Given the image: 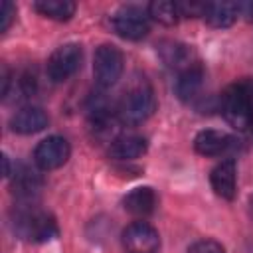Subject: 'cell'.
Here are the masks:
<instances>
[{"mask_svg": "<svg viewBox=\"0 0 253 253\" xmlns=\"http://www.w3.org/2000/svg\"><path fill=\"white\" fill-rule=\"evenodd\" d=\"M154 107H156V101H154L152 87L144 79H138L121 97L117 115L125 125H140L154 113Z\"/></svg>", "mask_w": 253, "mask_h": 253, "instance_id": "1", "label": "cell"}, {"mask_svg": "<svg viewBox=\"0 0 253 253\" xmlns=\"http://www.w3.org/2000/svg\"><path fill=\"white\" fill-rule=\"evenodd\" d=\"M14 229L22 239L28 241H49L57 235V223L55 219L45 213L43 210L32 208V206H24L16 211L14 215Z\"/></svg>", "mask_w": 253, "mask_h": 253, "instance_id": "2", "label": "cell"}, {"mask_svg": "<svg viewBox=\"0 0 253 253\" xmlns=\"http://www.w3.org/2000/svg\"><path fill=\"white\" fill-rule=\"evenodd\" d=\"M219 111L235 130H249V81L225 87L219 97Z\"/></svg>", "mask_w": 253, "mask_h": 253, "instance_id": "3", "label": "cell"}, {"mask_svg": "<svg viewBox=\"0 0 253 253\" xmlns=\"http://www.w3.org/2000/svg\"><path fill=\"white\" fill-rule=\"evenodd\" d=\"M125 69V55L123 51L113 43H103L95 49L93 55V75L99 87H111L115 85Z\"/></svg>", "mask_w": 253, "mask_h": 253, "instance_id": "4", "label": "cell"}, {"mask_svg": "<svg viewBox=\"0 0 253 253\" xmlns=\"http://www.w3.org/2000/svg\"><path fill=\"white\" fill-rule=\"evenodd\" d=\"M81 59H83V49L79 43H73V42L63 43L49 55L45 73L53 83L67 81L81 67Z\"/></svg>", "mask_w": 253, "mask_h": 253, "instance_id": "5", "label": "cell"}, {"mask_svg": "<svg viewBox=\"0 0 253 253\" xmlns=\"http://www.w3.org/2000/svg\"><path fill=\"white\" fill-rule=\"evenodd\" d=\"M150 16L140 6H123L113 16V30L125 40H142L150 32Z\"/></svg>", "mask_w": 253, "mask_h": 253, "instance_id": "6", "label": "cell"}, {"mask_svg": "<svg viewBox=\"0 0 253 253\" xmlns=\"http://www.w3.org/2000/svg\"><path fill=\"white\" fill-rule=\"evenodd\" d=\"M71 146L63 136H47L42 142H38L34 150V162L40 170L49 172L59 166H63L69 160Z\"/></svg>", "mask_w": 253, "mask_h": 253, "instance_id": "7", "label": "cell"}, {"mask_svg": "<svg viewBox=\"0 0 253 253\" xmlns=\"http://www.w3.org/2000/svg\"><path fill=\"white\" fill-rule=\"evenodd\" d=\"M123 245L128 253H156L160 247V235L150 223L138 219L125 227Z\"/></svg>", "mask_w": 253, "mask_h": 253, "instance_id": "8", "label": "cell"}, {"mask_svg": "<svg viewBox=\"0 0 253 253\" xmlns=\"http://www.w3.org/2000/svg\"><path fill=\"white\" fill-rule=\"evenodd\" d=\"M210 184L213 192L223 200H233L237 194V166L233 158L221 160L210 174Z\"/></svg>", "mask_w": 253, "mask_h": 253, "instance_id": "9", "label": "cell"}, {"mask_svg": "<svg viewBox=\"0 0 253 253\" xmlns=\"http://www.w3.org/2000/svg\"><path fill=\"white\" fill-rule=\"evenodd\" d=\"M231 146H233V138L227 132H221L215 128L200 130L194 138V148L202 156H221Z\"/></svg>", "mask_w": 253, "mask_h": 253, "instance_id": "10", "label": "cell"}, {"mask_svg": "<svg viewBox=\"0 0 253 253\" xmlns=\"http://www.w3.org/2000/svg\"><path fill=\"white\" fill-rule=\"evenodd\" d=\"M49 123V117L40 107H24L16 111V115L10 119V126L18 134H36L43 130Z\"/></svg>", "mask_w": 253, "mask_h": 253, "instance_id": "11", "label": "cell"}, {"mask_svg": "<svg viewBox=\"0 0 253 253\" xmlns=\"http://www.w3.org/2000/svg\"><path fill=\"white\" fill-rule=\"evenodd\" d=\"M241 14V4L235 2H206L204 20L211 28H229Z\"/></svg>", "mask_w": 253, "mask_h": 253, "instance_id": "12", "label": "cell"}, {"mask_svg": "<svg viewBox=\"0 0 253 253\" xmlns=\"http://www.w3.org/2000/svg\"><path fill=\"white\" fill-rule=\"evenodd\" d=\"M123 206H125V210H126L130 215H134V217H146V215H150V213L154 211V208H156V194H154V190L148 188V186L134 188V190H130V192L125 196Z\"/></svg>", "mask_w": 253, "mask_h": 253, "instance_id": "13", "label": "cell"}, {"mask_svg": "<svg viewBox=\"0 0 253 253\" xmlns=\"http://www.w3.org/2000/svg\"><path fill=\"white\" fill-rule=\"evenodd\" d=\"M146 152V140L136 134L117 136L109 144V156L115 160H134Z\"/></svg>", "mask_w": 253, "mask_h": 253, "instance_id": "14", "label": "cell"}, {"mask_svg": "<svg viewBox=\"0 0 253 253\" xmlns=\"http://www.w3.org/2000/svg\"><path fill=\"white\" fill-rule=\"evenodd\" d=\"M204 83V67L196 61L190 67H186L184 71L178 73V81H176V93L182 101H192Z\"/></svg>", "mask_w": 253, "mask_h": 253, "instance_id": "15", "label": "cell"}, {"mask_svg": "<svg viewBox=\"0 0 253 253\" xmlns=\"http://www.w3.org/2000/svg\"><path fill=\"white\" fill-rule=\"evenodd\" d=\"M75 2L71 0H38L34 2V10L42 16L57 22H67L75 14Z\"/></svg>", "mask_w": 253, "mask_h": 253, "instance_id": "16", "label": "cell"}, {"mask_svg": "<svg viewBox=\"0 0 253 253\" xmlns=\"http://www.w3.org/2000/svg\"><path fill=\"white\" fill-rule=\"evenodd\" d=\"M160 53H162V59L166 61V65H170L172 69H178L184 71L186 67H190L192 63H196L192 59V49L188 45H182V43H176V42H168L160 47Z\"/></svg>", "mask_w": 253, "mask_h": 253, "instance_id": "17", "label": "cell"}, {"mask_svg": "<svg viewBox=\"0 0 253 253\" xmlns=\"http://www.w3.org/2000/svg\"><path fill=\"white\" fill-rule=\"evenodd\" d=\"M40 188H42V178L38 172L30 170L26 166H22L14 172V192L22 200H32Z\"/></svg>", "mask_w": 253, "mask_h": 253, "instance_id": "18", "label": "cell"}, {"mask_svg": "<svg viewBox=\"0 0 253 253\" xmlns=\"http://www.w3.org/2000/svg\"><path fill=\"white\" fill-rule=\"evenodd\" d=\"M148 16L152 20H156L158 24L162 26H176L178 20H180V8H178V2H168V0H156V2H150L148 8H146Z\"/></svg>", "mask_w": 253, "mask_h": 253, "instance_id": "19", "label": "cell"}, {"mask_svg": "<svg viewBox=\"0 0 253 253\" xmlns=\"http://www.w3.org/2000/svg\"><path fill=\"white\" fill-rule=\"evenodd\" d=\"M186 253H225V249L215 239H200L194 245H190Z\"/></svg>", "mask_w": 253, "mask_h": 253, "instance_id": "20", "label": "cell"}, {"mask_svg": "<svg viewBox=\"0 0 253 253\" xmlns=\"http://www.w3.org/2000/svg\"><path fill=\"white\" fill-rule=\"evenodd\" d=\"M16 16V8L12 2H2V10H0V32H6L12 24Z\"/></svg>", "mask_w": 253, "mask_h": 253, "instance_id": "21", "label": "cell"}, {"mask_svg": "<svg viewBox=\"0 0 253 253\" xmlns=\"http://www.w3.org/2000/svg\"><path fill=\"white\" fill-rule=\"evenodd\" d=\"M249 132L253 134V83L249 81Z\"/></svg>", "mask_w": 253, "mask_h": 253, "instance_id": "22", "label": "cell"}, {"mask_svg": "<svg viewBox=\"0 0 253 253\" xmlns=\"http://www.w3.org/2000/svg\"><path fill=\"white\" fill-rule=\"evenodd\" d=\"M2 160H4V174L10 176V162H8V156H2Z\"/></svg>", "mask_w": 253, "mask_h": 253, "instance_id": "23", "label": "cell"}]
</instances>
